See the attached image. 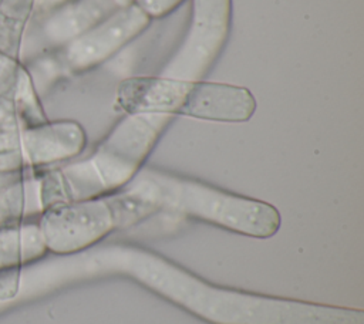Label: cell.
Here are the masks:
<instances>
[{
	"instance_id": "6da1fadb",
	"label": "cell",
	"mask_w": 364,
	"mask_h": 324,
	"mask_svg": "<svg viewBox=\"0 0 364 324\" xmlns=\"http://www.w3.org/2000/svg\"><path fill=\"white\" fill-rule=\"evenodd\" d=\"M115 99L127 114L186 115L220 122H245L256 109V99L246 87L164 75L124 78Z\"/></svg>"
},
{
	"instance_id": "7a4b0ae2",
	"label": "cell",
	"mask_w": 364,
	"mask_h": 324,
	"mask_svg": "<svg viewBox=\"0 0 364 324\" xmlns=\"http://www.w3.org/2000/svg\"><path fill=\"white\" fill-rule=\"evenodd\" d=\"M131 192L152 206H169L249 234H272L280 220L269 203L162 172L142 173Z\"/></svg>"
},
{
	"instance_id": "3957f363",
	"label": "cell",
	"mask_w": 364,
	"mask_h": 324,
	"mask_svg": "<svg viewBox=\"0 0 364 324\" xmlns=\"http://www.w3.org/2000/svg\"><path fill=\"white\" fill-rule=\"evenodd\" d=\"M152 207L132 192L105 199L90 198L44 209L37 225L47 250L71 253L95 242L118 220Z\"/></svg>"
},
{
	"instance_id": "277c9868",
	"label": "cell",
	"mask_w": 364,
	"mask_h": 324,
	"mask_svg": "<svg viewBox=\"0 0 364 324\" xmlns=\"http://www.w3.org/2000/svg\"><path fill=\"white\" fill-rule=\"evenodd\" d=\"M232 0H191L185 37L158 75L200 80L218 61L230 33Z\"/></svg>"
},
{
	"instance_id": "5b68a950",
	"label": "cell",
	"mask_w": 364,
	"mask_h": 324,
	"mask_svg": "<svg viewBox=\"0 0 364 324\" xmlns=\"http://www.w3.org/2000/svg\"><path fill=\"white\" fill-rule=\"evenodd\" d=\"M171 115L128 114L87 161L104 190L122 186L134 178L154 148Z\"/></svg>"
},
{
	"instance_id": "8992f818",
	"label": "cell",
	"mask_w": 364,
	"mask_h": 324,
	"mask_svg": "<svg viewBox=\"0 0 364 324\" xmlns=\"http://www.w3.org/2000/svg\"><path fill=\"white\" fill-rule=\"evenodd\" d=\"M151 20L149 14L135 0H131L64 44L60 51L61 67L82 72L102 64L136 38Z\"/></svg>"
},
{
	"instance_id": "52a82bcc",
	"label": "cell",
	"mask_w": 364,
	"mask_h": 324,
	"mask_svg": "<svg viewBox=\"0 0 364 324\" xmlns=\"http://www.w3.org/2000/svg\"><path fill=\"white\" fill-rule=\"evenodd\" d=\"M26 168H41L78 155L85 146V132L75 121H44L20 128Z\"/></svg>"
},
{
	"instance_id": "ba28073f",
	"label": "cell",
	"mask_w": 364,
	"mask_h": 324,
	"mask_svg": "<svg viewBox=\"0 0 364 324\" xmlns=\"http://www.w3.org/2000/svg\"><path fill=\"white\" fill-rule=\"evenodd\" d=\"M47 252L37 220L0 227V303L9 304L20 290L21 269Z\"/></svg>"
},
{
	"instance_id": "9c48e42d",
	"label": "cell",
	"mask_w": 364,
	"mask_h": 324,
	"mask_svg": "<svg viewBox=\"0 0 364 324\" xmlns=\"http://www.w3.org/2000/svg\"><path fill=\"white\" fill-rule=\"evenodd\" d=\"M127 3L119 0H65L41 14L46 16L44 36L53 45L63 47Z\"/></svg>"
},
{
	"instance_id": "30bf717a",
	"label": "cell",
	"mask_w": 364,
	"mask_h": 324,
	"mask_svg": "<svg viewBox=\"0 0 364 324\" xmlns=\"http://www.w3.org/2000/svg\"><path fill=\"white\" fill-rule=\"evenodd\" d=\"M40 173L28 168L18 180L0 189V227L30 220L43 212Z\"/></svg>"
},
{
	"instance_id": "8fae6325",
	"label": "cell",
	"mask_w": 364,
	"mask_h": 324,
	"mask_svg": "<svg viewBox=\"0 0 364 324\" xmlns=\"http://www.w3.org/2000/svg\"><path fill=\"white\" fill-rule=\"evenodd\" d=\"M151 18L162 17L171 10H173L182 0H135Z\"/></svg>"
},
{
	"instance_id": "7c38bea8",
	"label": "cell",
	"mask_w": 364,
	"mask_h": 324,
	"mask_svg": "<svg viewBox=\"0 0 364 324\" xmlns=\"http://www.w3.org/2000/svg\"><path fill=\"white\" fill-rule=\"evenodd\" d=\"M27 171H28V168L18 169V171H10V172H0V189L18 180L20 178H23Z\"/></svg>"
},
{
	"instance_id": "4fadbf2b",
	"label": "cell",
	"mask_w": 364,
	"mask_h": 324,
	"mask_svg": "<svg viewBox=\"0 0 364 324\" xmlns=\"http://www.w3.org/2000/svg\"><path fill=\"white\" fill-rule=\"evenodd\" d=\"M4 306H6V304H4V303H0V310H1V308H3V307H4Z\"/></svg>"
}]
</instances>
